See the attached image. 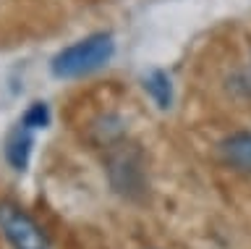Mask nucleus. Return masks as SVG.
I'll return each mask as SVG.
<instances>
[{"instance_id": "obj_1", "label": "nucleus", "mask_w": 251, "mask_h": 249, "mask_svg": "<svg viewBox=\"0 0 251 249\" xmlns=\"http://www.w3.org/2000/svg\"><path fill=\"white\" fill-rule=\"evenodd\" d=\"M113 53H115L113 34L97 32V34H89L84 40L68 45V48H63L52 58L50 68L58 79H78V76H89L94 71H100L113 58Z\"/></svg>"}, {"instance_id": "obj_2", "label": "nucleus", "mask_w": 251, "mask_h": 249, "mask_svg": "<svg viewBox=\"0 0 251 249\" xmlns=\"http://www.w3.org/2000/svg\"><path fill=\"white\" fill-rule=\"evenodd\" d=\"M0 233L13 249H47L45 228L24 210L19 202L3 199L0 202Z\"/></svg>"}, {"instance_id": "obj_3", "label": "nucleus", "mask_w": 251, "mask_h": 249, "mask_svg": "<svg viewBox=\"0 0 251 249\" xmlns=\"http://www.w3.org/2000/svg\"><path fill=\"white\" fill-rule=\"evenodd\" d=\"M34 137H37V131L24 126L21 121L16 123V129L8 134V139H5V160H8V166H11L16 173H24V170L29 168Z\"/></svg>"}, {"instance_id": "obj_4", "label": "nucleus", "mask_w": 251, "mask_h": 249, "mask_svg": "<svg viewBox=\"0 0 251 249\" xmlns=\"http://www.w3.org/2000/svg\"><path fill=\"white\" fill-rule=\"evenodd\" d=\"M220 155H223L225 166L233 168L235 173L251 176V131H235V134L225 137L220 144Z\"/></svg>"}, {"instance_id": "obj_5", "label": "nucleus", "mask_w": 251, "mask_h": 249, "mask_svg": "<svg viewBox=\"0 0 251 249\" xmlns=\"http://www.w3.org/2000/svg\"><path fill=\"white\" fill-rule=\"evenodd\" d=\"M144 87L147 92L152 95V100L157 103V108H170L173 103V89H170V79H168V74H162V71H152L144 79Z\"/></svg>"}, {"instance_id": "obj_6", "label": "nucleus", "mask_w": 251, "mask_h": 249, "mask_svg": "<svg viewBox=\"0 0 251 249\" xmlns=\"http://www.w3.org/2000/svg\"><path fill=\"white\" fill-rule=\"evenodd\" d=\"M21 123L34 131H42L47 123H50V108H47L45 103H31L26 108V113L21 115Z\"/></svg>"}]
</instances>
